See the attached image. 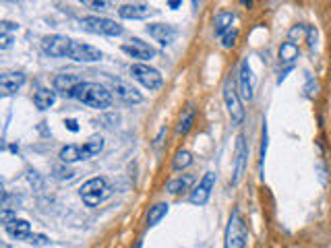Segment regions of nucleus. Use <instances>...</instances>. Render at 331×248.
Returning a JSON list of instances; mask_svg holds the SVG:
<instances>
[{"label":"nucleus","instance_id":"nucleus-1","mask_svg":"<svg viewBox=\"0 0 331 248\" xmlns=\"http://www.w3.org/2000/svg\"><path fill=\"white\" fill-rule=\"evenodd\" d=\"M73 97H77L79 102L93 110H106L112 106V93L106 87H102L100 83H81L75 89Z\"/></svg>","mask_w":331,"mask_h":248},{"label":"nucleus","instance_id":"nucleus-2","mask_svg":"<svg viewBox=\"0 0 331 248\" xmlns=\"http://www.w3.org/2000/svg\"><path fill=\"white\" fill-rule=\"evenodd\" d=\"M244 244H246V226L240 217V211L234 209L230 215V221L226 226L224 248H244Z\"/></svg>","mask_w":331,"mask_h":248},{"label":"nucleus","instance_id":"nucleus-3","mask_svg":"<svg viewBox=\"0 0 331 248\" xmlns=\"http://www.w3.org/2000/svg\"><path fill=\"white\" fill-rule=\"evenodd\" d=\"M79 194H81V199H83V203H85V205L96 207V205H100L110 194L108 180L106 178H100V176L98 178H91V180H87L85 184L81 186Z\"/></svg>","mask_w":331,"mask_h":248},{"label":"nucleus","instance_id":"nucleus-4","mask_svg":"<svg viewBox=\"0 0 331 248\" xmlns=\"http://www.w3.org/2000/svg\"><path fill=\"white\" fill-rule=\"evenodd\" d=\"M81 27L89 31V33H98V35H120L122 33V25H118L112 19H104V17H85L81 19Z\"/></svg>","mask_w":331,"mask_h":248},{"label":"nucleus","instance_id":"nucleus-5","mask_svg":"<svg viewBox=\"0 0 331 248\" xmlns=\"http://www.w3.org/2000/svg\"><path fill=\"white\" fill-rule=\"evenodd\" d=\"M131 75H133V79H137L141 85L145 89H149V91L161 87V75H159V70L151 68L149 64H133L131 66Z\"/></svg>","mask_w":331,"mask_h":248},{"label":"nucleus","instance_id":"nucleus-6","mask_svg":"<svg viewBox=\"0 0 331 248\" xmlns=\"http://www.w3.org/2000/svg\"><path fill=\"white\" fill-rule=\"evenodd\" d=\"M224 102H226V108H228V114H230L232 122L234 124H240L244 120V108L240 104L238 89L234 87L232 81H226V85H224Z\"/></svg>","mask_w":331,"mask_h":248},{"label":"nucleus","instance_id":"nucleus-7","mask_svg":"<svg viewBox=\"0 0 331 248\" xmlns=\"http://www.w3.org/2000/svg\"><path fill=\"white\" fill-rule=\"evenodd\" d=\"M66 58L77 60V62H98V60L104 58V54H102L98 48L89 46V44H83V41H75V39H73V44H70V48H68V56H66Z\"/></svg>","mask_w":331,"mask_h":248},{"label":"nucleus","instance_id":"nucleus-8","mask_svg":"<svg viewBox=\"0 0 331 248\" xmlns=\"http://www.w3.org/2000/svg\"><path fill=\"white\" fill-rule=\"evenodd\" d=\"M70 44H73V39H68L64 35H46L41 39V50H44L48 56L62 58V56H68Z\"/></svg>","mask_w":331,"mask_h":248},{"label":"nucleus","instance_id":"nucleus-9","mask_svg":"<svg viewBox=\"0 0 331 248\" xmlns=\"http://www.w3.org/2000/svg\"><path fill=\"white\" fill-rule=\"evenodd\" d=\"M216 186V174L214 172H205V176L201 178V182L197 184V188L191 192V196H188V201L193 203V205H205L207 201H209V196H211V188Z\"/></svg>","mask_w":331,"mask_h":248},{"label":"nucleus","instance_id":"nucleus-10","mask_svg":"<svg viewBox=\"0 0 331 248\" xmlns=\"http://www.w3.org/2000/svg\"><path fill=\"white\" fill-rule=\"evenodd\" d=\"M246 159H248V147H246L244 137L238 135L236 149H234V178H232V184H238L242 180L244 170H246Z\"/></svg>","mask_w":331,"mask_h":248},{"label":"nucleus","instance_id":"nucleus-11","mask_svg":"<svg viewBox=\"0 0 331 248\" xmlns=\"http://www.w3.org/2000/svg\"><path fill=\"white\" fill-rule=\"evenodd\" d=\"M236 89H238V95L242 100H246V102L253 100V77H251V66H248V60H242L240 62Z\"/></svg>","mask_w":331,"mask_h":248},{"label":"nucleus","instance_id":"nucleus-12","mask_svg":"<svg viewBox=\"0 0 331 248\" xmlns=\"http://www.w3.org/2000/svg\"><path fill=\"white\" fill-rule=\"evenodd\" d=\"M145 31L157 41V44H161V46H170L172 41L176 39V35H178L176 27H174V25H168V23H153V25H147Z\"/></svg>","mask_w":331,"mask_h":248},{"label":"nucleus","instance_id":"nucleus-13","mask_svg":"<svg viewBox=\"0 0 331 248\" xmlns=\"http://www.w3.org/2000/svg\"><path fill=\"white\" fill-rule=\"evenodd\" d=\"M122 52L129 54L131 58H137V60H151L155 56V50L151 46H147L145 41L137 39V37H133L129 44H124L122 46Z\"/></svg>","mask_w":331,"mask_h":248},{"label":"nucleus","instance_id":"nucleus-14","mask_svg":"<svg viewBox=\"0 0 331 248\" xmlns=\"http://www.w3.org/2000/svg\"><path fill=\"white\" fill-rule=\"evenodd\" d=\"M83 83V79L77 75V72H62V75H58L56 79H54V89L56 91H60L62 95H66V97H73V93H75V89Z\"/></svg>","mask_w":331,"mask_h":248},{"label":"nucleus","instance_id":"nucleus-15","mask_svg":"<svg viewBox=\"0 0 331 248\" xmlns=\"http://www.w3.org/2000/svg\"><path fill=\"white\" fill-rule=\"evenodd\" d=\"M118 15L122 19H147L151 15H157V11L149 5H143V3H133V5H122L118 9Z\"/></svg>","mask_w":331,"mask_h":248},{"label":"nucleus","instance_id":"nucleus-16","mask_svg":"<svg viewBox=\"0 0 331 248\" xmlns=\"http://www.w3.org/2000/svg\"><path fill=\"white\" fill-rule=\"evenodd\" d=\"M25 83V75L23 72H5L0 75V93L3 95H11L17 89L23 87Z\"/></svg>","mask_w":331,"mask_h":248},{"label":"nucleus","instance_id":"nucleus-17","mask_svg":"<svg viewBox=\"0 0 331 248\" xmlns=\"http://www.w3.org/2000/svg\"><path fill=\"white\" fill-rule=\"evenodd\" d=\"M112 89L122 102H127V104H139L143 100V95L135 87L127 85V83H122V81H116V79H112Z\"/></svg>","mask_w":331,"mask_h":248},{"label":"nucleus","instance_id":"nucleus-18","mask_svg":"<svg viewBox=\"0 0 331 248\" xmlns=\"http://www.w3.org/2000/svg\"><path fill=\"white\" fill-rule=\"evenodd\" d=\"M5 230H7V234H9L11 238H15V240H27V238L31 236V226H29L25 219H13L11 224L5 226Z\"/></svg>","mask_w":331,"mask_h":248},{"label":"nucleus","instance_id":"nucleus-19","mask_svg":"<svg viewBox=\"0 0 331 248\" xmlns=\"http://www.w3.org/2000/svg\"><path fill=\"white\" fill-rule=\"evenodd\" d=\"M296 58H298V46L294 44V41H283V44L279 46V62L286 68H292Z\"/></svg>","mask_w":331,"mask_h":248},{"label":"nucleus","instance_id":"nucleus-20","mask_svg":"<svg viewBox=\"0 0 331 248\" xmlns=\"http://www.w3.org/2000/svg\"><path fill=\"white\" fill-rule=\"evenodd\" d=\"M54 102H56V91L50 89H37L33 95V104L37 110H48L54 106Z\"/></svg>","mask_w":331,"mask_h":248},{"label":"nucleus","instance_id":"nucleus-21","mask_svg":"<svg viewBox=\"0 0 331 248\" xmlns=\"http://www.w3.org/2000/svg\"><path fill=\"white\" fill-rule=\"evenodd\" d=\"M168 209H170V205L168 203H157L153 205L149 213H147V228H153L155 224H159L166 215H168Z\"/></svg>","mask_w":331,"mask_h":248},{"label":"nucleus","instance_id":"nucleus-22","mask_svg":"<svg viewBox=\"0 0 331 248\" xmlns=\"http://www.w3.org/2000/svg\"><path fill=\"white\" fill-rule=\"evenodd\" d=\"M104 149V139L102 137H91L85 145L81 147V159H89V157H93V155H98L100 151Z\"/></svg>","mask_w":331,"mask_h":248},{"label":"nucleus","instance_id":"nucleus-23","mask_svg":"<svg viewBox=\"0 0 331 248\" xmlns=\"http://www.w3.org/2000/svg\"><path fill=\"white\" fill-rule=\"evenodd\" d=\"M232 23H234V15L232 13H218L216 15V19H214V27H216V33L222 37L226 31H230L232 29Z\"/></svg>","mask_w":331,"mask_h":248},{"label":"nucleus","instance_id":"nucleus-24","mask_svg":"<svg viewBox=\"0 0 331 248\" xmlns=\"http://www.w3.org/2000/svg\"><path fill=\"white\" fill-rule=\"evenodd\" d=\"M193 120H195V108L193 106H186V110L182 112L180 120H178V127H176V133L178 135H186L193 127Z\"/></svg>","mask_w":331,"mask_h":248},{"label":"nucleus","instance_id":"nucleus-25","mask_svg":"<svg viewBox=\"0 0 331 248\" xmlns=\"http://www.w3.org/2000/svg\"><path fill=\"white\" fill-rule=\"evenodd\" d=\"M64 163H73V161H77V159H81V147H77V145H66V147H62L60 149V155H58Z\"/></svg>","mask_w":331,"mask_h":248},{"label":"nucleus","instance_id":"nucleus-26","mask_svg":"<svg viewBox=\"0 0 331 248\" xmlns=\"http://www.w3.org/2000/svg\"><path fill=\"white\" fill-rule=\"evenodd\" d=\"M191 182H193L191 176H186V178H176V180H170L166 188H168V192H172V194H180V192H184V190L191 186Z\"/></svg>","mask_w":331,"mask_h":248},{"label":"nucleus","instance_id":"nucleus-27","mask_svg":"<svg viewBox=\"0 0 331 248\" xmlns=\"http://www.w3.org/2000/svg\"><path fill=\"white\" fill-rule=\"evenodd\" d=\"M191 163H193L191 151H178L176 157H174V161H172V168L174 170H184V168H188Z\"/></svg>","mask_w":331,"mask_h":248},{"label":"nucleus","instance_id":"nucleus-28","mask_svg":"<svg viewBox=\"0 0 331 248\" xmlns=\"http://www.w3.org/2000/svg\"><path fill=\"white\" fill-rule=\"evenodd\" d=\"M309 31V27L306 25H294L292 29H290V33H288V41H300L302 37H304V33Z\"/></svg>","mask_w":331,"mask_h":248},{"label":"nucleus","instance_id":"nucleus-29","mask_svg":"<svg viewBox=\"0 0 331 248\" xmlns=\"http://www.w3.org/2000/svg\"><path fill=\"white\" fill-rule=\"evenodd\" d=\"M236 37H238V31H236V29L226 31V33L222 35V46H224V48H232V46L236 44Z\"/></svg>","mask_w":331,"mask_h":248},{"label":"nucleus","instance_id":"nucleus-30","mask_svg":"<svg viewBox=\"0 0 331 248\" xmlns=\"http://www.w3.org/2000/svg\"><path fill=\"white\" fill-rule=\"evenodd\" d=\"M73 176H75V172L70 168H60V165L54 168V178H58V180H70Z\"/></svg>","mask_w":331,"mask_h":248},{"label":"nucleus","instance_id":"nucleus-31","mask_svg":"<svg viewBox=\"0 0 331 248\" xmlns=\"http://www.w3.org/2000/svg\"><path fill=\"white\" fill-rule=\"evenodd\" d=\"M25 242H29V244H33V246H41V244H48V238H46L44 234H31Z\"/></svg>","mask_w":331,"mask_h":248},{"label":"nucleus","instance_id":"nucleus-32","mask_svg":"<svg viewBox=\"0 0 331 248\" xmlns=\"http://www.w3.org/2000/svg\"><path fill=\"white\" fill-rule=\"evenodd\" d=\"M265 155H267V124L263 127V139H261V165L265 163Z\"/></svg>","mask_w":331,"mask_h":248},{"label":"nucleus","instance_id":"nucleus-33","mask_svg":"<svg viewBox=\"0 0 331 248\" xmlns=\"http://www.w3.org/2000/svg\"><path fill=\"white\" fill-rule=\"evenodd\" d=\"M11 44H13V35H11V33H7V31H3V35H0V48L7 50Z\"/></svg>","mask_w":331,"mask_h":248},{"label":"nucleus","instance_id":"nucleus-34","mask_svg":"<svg viewBox=\"0 0 331 248\" xmlns=\"http://www.w3.org/2000/svg\"><path fill=\"white\" fill-rule=\"evenodd\" d=\"M306 41H309L311 48H315V44H317V29H315V27H309V31H306Z\"/></svg>","mask_w":331,"mask_h":248},{"label":"nucleus","instance_id":"nucleus-35","mask_svg":"<svg viewBox=\"0 0 331 248\" xmlns=\"http://www.w3.org/2000/svg\"><path fill=\"white\" fill-rule=\"evenodd\" d=\"M13 219H17V213H13L11 209H3V224H11Z\"/></svg>","mask_w":331,"mask_h":248},{"label":"nucleus","instance_id":"nucleus-36","mask_svg":"<svg viewBox=\"0 0 331 248\" xmlns=\"http://www.w3.org/2000/svg\"><path fill=\"white\" fill-rule=\"evenodd\" d=\"M83 5H85V7H91V9H96V11H104V9L108 7V3H91V0H85Z\"/></svg>","mask_w":331,"mask_h":248},{"label":"nucleus","instance_id":"nucleus-37","mask_svg":"<svg viewBox=\"0 0 331 248\" xmlns=\"http://www.w3.org/2000/svg\"><path fill=\"white\" fill-rule=\"evenodd\" d=\"M64 124H66V129H68V131H73V133H77V131H79V127H77V122H75V120H66Z\"/></svg>","mask_w":331,"mask_h":248},{"label":"nucleus","instance_id":"nucleus-38","mask_svg":"<svg viewBox=\"0 0 331 248\" xmlns=\"http://www.w3.org/2000/svg\"><path fill=\"white\" fill-rule=\"evenodd\" d=\"M180 5H182L180 0H172V3H168V7H170V9H178Z\"/></svg>","mask_w":331,"mask_h":248}]
</instances>
